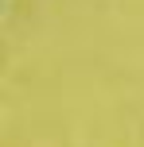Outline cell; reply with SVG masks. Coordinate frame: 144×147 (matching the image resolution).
Instances as JSON below:
<instances>
[]
</instances>
